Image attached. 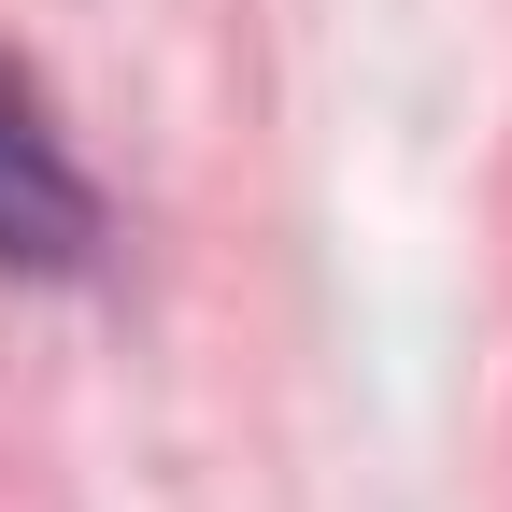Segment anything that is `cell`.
Returning a JSON list of instances; mask_svg holds the SVG:
<instances>
[{
    "instance_id": "cell-1",
    "label": "cell",
    "mask_w": 512,
    "mask_h": 512,
    "mask_svg": "<svg viewBox=\"0 0 512 512\" xmlns=\"http://www.w3.org/2000/svg\"><path fill=\"white\" fill-rule=\"evenodd\" d=\"M100 256V185L72 171L43 86L0 57V271H86Z\"/></svg>"
}]
</instances>
